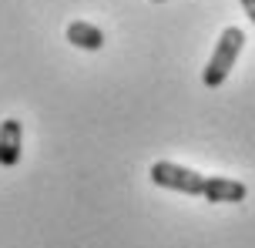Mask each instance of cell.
<instances>
[{"label": "cell", "mask_w": 255, "mask_h": 248, "mask_svg": "<svg viewBox=\"0 0 255 248\" xmlns=\"http://www.w3.org/2000/svg\"><path fill=\"white\" fill-rule=\"evenodd\" d=\"M242 47H245V30L242 27H225L222 37H218V44H215V51H212V57H208V64H205V71H202L205 87H222V84H225V78L232 74V67L239 61Z\"/></svg>", "instance_id": "cell-1"}, {"label": "cell", "mask_w": 255, "mask_h": 248, "mask_svg": "<svg viewBox=\"0 0 255 248\" xmlns=\"http://www.w3.org/2000/svg\"><path fill=\"white\" fill-rule=\"evenodd\" d=\"M158 188H168V191H178V195H202L205 191V174H198L195 168H185V165H175V161H154L151 171H148Z\"/></svg>", "instance_id": "cell-2"}, {"label": "cell", "mask_w": 255, "mask_h": 248, "mask_svg": "<svg viewBox=\"0 0 255 248\" xmlns=\"http://www.w3.org/2000/svg\"><path fill=\"white\" fill-rule=\"evenodd\" d=\"M202 198L212 201V205H239V201L249 198V188L235 178H225V174H205Z\"/></svg>", "instance_id": "cell-3"}, {"label": "cell", "mask_w": 255, "mask_h": 248, "mask_svg": "<svg viewBox=\"0 0 255 248\" xmlns=\"http://www.w3.org/2000/svg\"><path fill=\"white\" fill-rule=\"evenodd\" d=\"M20 144H24V124L17 118L0 121V165L13 168L20 161Z\"/></svg>", "instance_id": "cell-4"}, {"label": "cell", "mask_w": 255, "mask_h": 248, "mask_svg": "<svg viewBox=\"0 0 255 248\" xmlns=\"http://www.w3.org/2000/svg\"><path fill=\"white\" fill-rule=\"evenodd\" d=\"M64 37H67V44H74L81 51H101L104 47V30L88 24V20H71L67 30H64Z\"/></svg>", "instance_id": "cell-5"}, {"label": "cell", "mask_w": 255, "mask_h": 248, "mask_svg": "<svg viewBox=\"0 0 255 248\" xmlns=\"http://www.w3.org/2000/svg\"><path fill=\"white\" fill-rule=\"evenodd\" d=\"M239 3H242V10L249 13V20L255 24V0H239Z\"/></svg>", "instance_id": "cell-6"}, {"label": "cell", "mask_w": 255, "mask_h": 248, "mask_svg": "<svg viewBox=\"0 0 255 248\" xmlns=\"http://www.w3.org/2000/svg\"><path fill=\"white\" fill-rule=\"evenodd\" d=\"M154 3H165V0H154Z\"/></svg>", "instance_id": "cell-7"}]
</instances>
